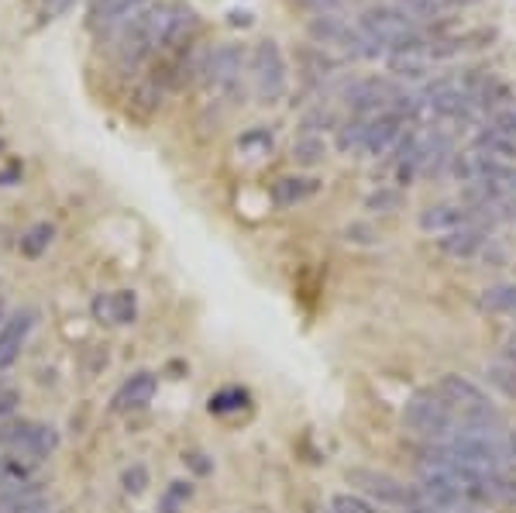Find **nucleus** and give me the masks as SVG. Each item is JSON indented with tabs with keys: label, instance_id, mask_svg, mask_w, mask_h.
Instances as JSON below:
<instances>
[{
	"label": "nucleus",
	"instance_id": "obj_1",
	"mask_svg": "<svg viewBox=\"0 0 516 513\" xmlns=\"http://www.w3.org/2000/svg\"><path fill=\"white\" fill-rule=\"evenodd\" d=\"M166 18H169V4H155V0H148V4L138 7L128 21H121V25L107 35V38H114L111 49H114L117 66L135 73L142 62L159 56Z\"/></svg>",
	"mask_w": 516,
	"mask_h": 513
},
{
	"label": "nucleus",
	"instance_id": "obj_2",
	"mask_svg": "<svg viewBox=\"0 0 516 513\" xmlns=\"http://www.w3.org/2000/svg\"><path fill=\"white\" fill-rule=\"evenodd\" d=\"M358 28H362L386 56H393V52H427L430 45L427 38L420 35V28L413 25L410 14L389 4L365 7L362 18H358Z\"/></svg>",
	"mask_w": 516,
	"mask_h": 513
},
{
	"label": "nucleus",
	"instance_id": "obj_3",
	"mask_svg": "<svg viewBox=\"0 0 516 513\" xmlns=\"http://www.w3.org/2000/svg\"><path fill=\"white\" fill-rule=\"evenodd\" d=\"M400 421L406 434H413V438L430 445V441H444L451 434V427H455V410H451V403L437 390H420L406 400Z\"/></svg>",
	"mask_w": 516,
	"mask_h": 513
},
{
	"label": "nucleus",
	"instance_id": "obj_4",
	"mask_svg": "<svg viewBox=\"0 0 516 513\" xmlns=\"http://www.w3.org/2000/svg\"><path fill=\"white\" fill-rule=\"evenodd\" d=\"M248 80H252L258 104L283 100V93L289 87V69L276 38H262V42L252 45V52H248Z\"/></svg>",
	"mask_w": 516,
	"mask_h": 513
},
{
	"label": "nucleus",
	"instance_id": "obj_5",
	"mask_svg": "<svg viewBox=\"0 0 516 513\" xmlns=\"http://www.w3.org/2000/svg\"><path fill=\"white\" fill-rule=\"evenodd\" d=\"M310 38H314V45H324V49H341L348 59H379L382 49L372 42L369 35H365L358 25H348L344 18H338L334 11L327 14H314L310 18Z\"/></svg>",
	"mask_w": 516,
	"mask_h": 513
},
{
	"label": "nucleus",
	"instance_id": "obj_6",
	"mask_svg": "<svg viewBox=\"0 0 516 513\" xmlns=\"http://www.w3.org/2000/svg\"><path fill=\"white\" fill-rule=\"evenodd\" d=\"M344 479H348V483L355 486L365 500H372L375 507L410 510V507H417V503H420L417 486H406L403 479L389 476V472H375V469H362V465H355V469L344 472Z\"/></svg>",
	"mask_w": 516,
	"mask_h": 513
},
{
	"label": "nucleus",
	"instance_id": "obj_7",
	"mask_svg": "<svg viewBox=\"0 0 516 513\" xmlns=\"http://www.w3.org/2000/svg\"><path fill=\"white\" fill-rule=\"evenodd\" d=\"M0 445L7 448V455H21L31 462H42L56 452L59 434L49 424H35V421H4L0 424Z\"/></svg>",
	"mask_w": 516,
	"mask_h": 513
},
{
	"label": "nucleus",
	"instance_id": "obj_8",
	"mask_svg": "<svg viewBox=\"0 0 516 513\" xmlns=\"http://www.w3.org/2000/svg\"><path fill=\"white\" fill-rule=\"evenodd\" d=\"M245 69H248V52L234 42H224V45H217V49H210L200 80L217 93H234Z\"/></svg>",
	"mask_w": 516,
	"mask_h": 513
},
{
	"label": "nucleus",
	"instance_id": "obj_9",
	"mask_svg": "<svg viewBox=\"0 0 516 513\" xmlns=\"http://www.w3.org/2000/svg\"><path fill=\"white\" fill-rule=\"evenodd\" d=\"M396 93H400V87L389 76H362L344 90V104L355 111V118H375V114L389 111Z\"/></svg>",
	"mask_w": 516,
	"mask_h": 513
},
{
	"label": "nucleus",
	"instance_id": "obj_10",
	"mask_svg": "<svg viewBox=\"0 0 516 513\" xmlns=\"http://www.w3.org/2000/svg\"><path fill=\"white\" fill-rule=\"evenodd\" d=\"M200 14L186 4H169V18H166V31H162V56H186L190 49H197L200 42Z\"/></svg>",
	"mask_w": 516,
	"mask_h": 513
},
{
	"label": "nucleus",
	"instance_id": "obj_11",
	"mask_svg": "<svg viewBox=\"0 0 516 513\" xmlns=\"http://www.w3.org/2000/svg\"><path fill=\"white\" fill-rule=\"evenodd\" d=\"M145 4L148 0H90V7H86V28L93 35L107 38L121 21H128Z\"/></svg>",
	"mask_w": 516,
	"mask_h": 513
},
{
	"label": "nucleus",
	"instance_id": "obj_12",
	"mask_svg": "<svg viewBox=\"0 0 516 513\" xmlns=\"http://www.w3.org/2000/svg\"><path fill=\"white\" fill-rule=\"evenodd\" d=\"M434 390L451 403V410H455V414H461V410L486 407V403H492L489 396H486V390H482L479 383H472L468 376H458V372H444V376L437 379Z\"/></svg>",
	"mask_w": 516,
	"mask_h": 513
},
{
	"label": "nucleus",
	"instance_id": "obj_13",
	"mask_svg": "<svg viewBox=\"0 0 516 513\" xmlns=\"http://www.w3.org/2000/svg\"><path fill=\"white\" fill-rule=\"evenodd\" d=\"M406 124L400 114L393 111H382L369 118V138H365V155H372V159H379V155H386L393 145H400V138L406 135Z\"/></svg>",
	"mask_w": 516,
	"mask_h": 513
},
{
	"label": "nucleus",
	"instance_id": "obj_14",
	"mask_svg": "<svg viewBox=\"0 0 516 513\" xmlns=\"http://www.w3.org/2000/svg\"><path fill=\"white\" fill-rule=\"evenodd\" d=\"M417 224L427 235H448V231H458L465 224H475V211L465 204H434L427 211H420Z\"/></svg>",
	"mask_w": 516,
	"mask_h": 513
},
{
	"label": "nucleus",
	"instance_id": "obj_15",
	"mask_svg": "<svg viewBox=\"0 0 516 513\" xmlns=\"http://www.w3.org/2000/svg\"><path fill=\"white\" fill-rule=\"evenodd\" d=\"M296 69L307 83H324L341 69V59L331 56V49H324V45L307 42L296 49Z\"/></svg>",
	"mask_w": 516,
	"mask_h": 513
},
{
	"label": "nucleus",
	"instance_id": "obj_16",
	"mask_svg": "<svg viewBox=\"0 0 516 513\" xmlns=\"http://www.w3.org/2000/svg\"><path fill=\"white\" fill-rule=\"evenodd\" d=\"M31 324H35V310H18V314H11L0 324V372L11 369L14 359L21 355Z\"/></svg>",
	"mask_w": 516,
	"mask_h": 513
},
{
	"label": "nucleus",
	"instance_id": "obj_17",
	"mask_svg": "<svg viewBox=\"0 0 516 513\" xmlns=\"http://www.w3.org/2000/svg\"><path fill=\"white\" fill-rule=\"evenodd\" d=\"M489 245V235L486 228H479V224H465V228L458 231H448V235L437 238V248H441L448 259H475V255H482V248Z\"/></svg>",
	"mask_w": 516,
	"mask_h": 513
},
{
	"label": "nucleus",
	"instance_id": "obj_18",
	"mask_svg": "<svg viewBox=\"0 0 516 513\" xmlns=\"http://www.w3.org/2000/svg\"><path fill=\"white\" fill-rule=\"evenodd\" d=\"M155 390H159V383H155L152 372H135V376L128 379V383L117 390L114 396V410L117 414H128V410H142L152 403Z\"/></svg>",
	"mask_w": 516,
	"mask_h": 513
},
{
	"label": "nucleus",
	"instance_id": "obj_19",
	"mask_svg": "<svg viewBox=\"0 0 516 513\" xmlns=\"http://www.w3.org/2000/svg\"><path fill=\"white\" fill-rule=\"evenodd\" d=\"M0 513H49V496L35 479H28L7 496H0Z\"/></svg>",
	"mask_w": 516,
	"mask_h": 513
},
{
	"label": "nucleus",
	"instance_id": "obj_20",
	"mask_svg": "<svg viewBox=\"0 0 516 513\" xmlns=\"http://www.w3.org/2000/svg\"><path fill=\"white\" fill-rule=\"evenodd\" d=\"M317 190H320V180H314V176H279V180L272 183L269 197L276 207H296L314 197Z\"/></svg>",
	"mask_w": 516,
	"mask_h": 513
},
{
	"label": "nucleus",
	"instance_id": "obj_21",
	"mask_svg": "<svg viewBox=\"0 0 516 513\" xmlns=\"http://www.w3.org/2000/svg\"><path fill=\"white\" fill-rule=\"evenodd\" d=\"M475 149L486 152L489 159L516 162V138L503 135V131H496V128H482L479 135H475Z\"/></svg>",
	"mask_w": 516,
	"mask_h": 513
},
{
	"label": "nucleus",
	"instance_id": "obj_22",
	"mask_svg": "<svg viewBox=\"0 0 516 513\" xmlns=\"http://www.w3.org/2000/svg\"><path fill=\"white\" fill-rule=\"evenodd\" d=\"M430 59L427 52H393L389 56V73L396 76V80H424L430 73Z\"/></svg>",
	"mask_w": 516,
	"mask_h": 513
},
{
	"label": "nucleus",
	"instance_id": "obj_23",
	"mask_svg": "<svg viewBox=\"0 0 516 513\" xmlns=\"http://www.w3.org/2000/svg\"><path fill=\"white\" fill-rule=\"evenodd\" d=\"M289 159L300 169H314L327 159V142L320 135H300L293 142V149H289Z\"/></svg>",
	"mask_w": 516,
	"mask_h": 513
},
{
	"label": "nucleus",
	"instance_id": "obj_24",
	"mask_svg": "<svg viewBox=\"0 0 516 513\" xmlns=\"http://www.w3.org/2000/svg\"><path fill=\"white\" fill-rule=\"evenodd\" d=\"M482 310L489 314H506V317H516V283H499V286H489L482 290Z\"/></svg>",
	"mask_w": 516,
	"mask_h": 513
},
{
	"label": "nucleus",
	"instance_id": "obj_25",
	"mask_svg": "<svg viewBox=\"0 0 516 513\" xmlns=\"http://www.w3.org/2000/svg\"><path fill=\"white\" fill-rule=\"evenodd\" d=\"M162 97H166V90H162L159 83L142 80L135 90H131V111H135L138 118H152V114L162 107Z\"/></svg>",
	"mask_w": 516,
	"mask_h": 513
},
{
	"label": "nucleus",
	"instance_id": "obj_26",
	"mask_svg": "<svg viewBox=\"0 0 516 513\" xmlns=\"http://www.w3.org/2000/svg\"><path fill=\"white\" fill-rule=\"evenodd\" d=\"M365 138H369V118H351L338 124V149L344 155L365 152Z\"/></svg>",
	"mask_w": 516,
	"mask_h": 513
},
{
	"label": "nucleus",
	"instance_id": "obj_27",
	"mask_svg": "<svg viewBox=\"0 0 516 513\" xmlns=\"http://www.w3.org/2000/svg\"><path fill=\"white\" fill-rule=\"evenodd\" d=\"M403 207V190L400 186H379L375 193L365 197V211L372 214H393Z\"/></svg>",
	"mask_w": 516,
	"mask_h": 513
},
{
	"label": "nucleus",
	"instance_id": "obj_28",
	"mask_svg": "<svg viewBox=\"0 0 516 513\" xmlns=\"http://www.w3.org/2000/svg\"><path fill=\"white\" fill-rule=\"evenodd\" d=\"M52 238H56V228H52L49 221L35 224V228H28L25 238H21V252H25L28 259H38V255H42L45 248L52 245Z\"/></svg>",
	"mask_w": 516,
	"mask_h": 513
},
{
	"label": "nucleus",
	"instance_id": "obj_29",
	"mask_svg": "<svg viewBox=\"0 0 516 513\" xmlns=\"http://www.w3.org/2000/svg\"><path fill=\"white\" fill-rule=\"evenodd\" d=\"M324 513H379V507L372 500H365L362 493H334L331 507Z\"/></svg>",
	"mask_w": 516,
	"mask_h": 513
},
{
	"label": "nucleus",
	"instance_id": "obj_30",
	"mask_svg": "<svg viewBox=\"0 0 516 513\" xmlns=\"http://www.w3.org/2000/svg\"><path fill=\"white\" fill-rule=\"evenodd\" d=\"M138 317V297L131 290L111 293V324H131Z\"/></svg>",
	"mask_w": 516,
	"mask_h": 513
},
{
	"label": "nucleus",
	"instance_id": "obj_31",
	"mask_svg": "<svg viewBox=\"0 0 516 513\" xmlns=\"http://www.w3.org/2000/svg\"><path fill=\"white\" fill-rule=\"evenodd\" d=\"M489 379L499 386V390H506L510 396H516V365L506 359V362H496L489 365Z\"/></svg>",
	"mask_w": 516,
	"mask_h": 513
},
{
	"label": "nucleus",
	"instance_id": "obj_32",
	"mask_svg": "<svg viewBox=\"0 0 516 513\" xmlns=\"http://www.w3.org/2000/svg\"><path fill=\"white\" fill-rule=\"evenodd\" d=\"M303 135H317L320 128H338V121H334V114H331V107H314V111L303 118Z\"/></svg>",
	"mask_w": 516,
	"mask_h": 513
},
{
	"label": "nucleus",
	"instance_id": "obj_33",
	"mask_svg": "<svg viewBox=\"0 0 516 513\" xmlns=\"http://www.w3.org/2000/svg\"><path fill=\"white\" fill-rule=\"evenodd\" d=\"M121 486H124V493H145V486H148V469L142 462H135V465H128V469L121 472Z\"/></svg>",
	"mask_w": 516,
	"mask_h": 513
},
{
	"label": "nucleus",
	"instance_id": "obj_34",
	"mask_svg": "<svg viewBox=\"0 0 516 513\" xmlns=\"http://www.w3.org/2000/svg\"><path fill=\"white\" fill-rule=\"evenodd\" d=\"M193 496V486L190 483H172L166 489V496H162V513H179L186 500Z\"/></svg>",
	"mask_w": 516,
	"mask_h": 513
},
{
	"label": "nucleus",
	"instance_id": "obj_35",
	"mask_svg": "<svg viewBox=\"0 0 516 513\" xmlns=\"http://www.w3.org/2000/svg\"><path fill=\"white\" fill-rule=\"evenodd\" d=\"M245 400H248V396L241 390H224V393L210 396V410H214V414H228V410L245 407Z\"/></svg>",
	"mask_w": 516,
	"mask_h": 513
},
{
	"label": "nucleus",
	"instance_id": "obj_36",
	"mask_svg": "<svg viewBox=\"0 0 516 513\" xmlns=\"http://www.w3.org/2000/svg\"><path fill=\"white\" fill-rule=\"evenodd\" d=\"M396 7L410 14V18H427V14L441 11V0H396Z\"/></svg>",
	"mask_w": 516,
	"mask_h": 513
},
{
	"label": "nucleus",
	"instance_id": "obj_37",
	"mask_svg": "<svg viewBox=\"0 0 516 513\" xmlns=\"http://www.w3.org/2000/svg\"><path fill=\"white\" fill-rule=\"evenodd\" d=\"M344 242L348 245H375L379 242V231H372L369 224H348V228H344Z\"/></svg>",
	"mask_w": 516,
	"mask_h": 513
},
{
	"label": "nucleus",
	"instance_id": "obj_38",
	"mask_svg": "<svg viewBox=\"0 0 516 513\" xmlns=\"http://www.w3.org/2000/svg\"><path fill=\"white\" fill-rule=\"evenodd\" d=\"M18 403H21V393L14 390V386L0 383V421H4V417H11L14 410H18Z\"/></svg>",
	"mask_w": 516,
	"mask_h": 513
},
{
	"label": "nucleus",
	"instance_id": "obj_39",
	"mask_svg": "<svg viewBox=\"0 0 516 513\" xmlns=\"http://www.w3.org/2000/svg\"><path fill=\"white\" fill-rule=\"evenodd\" d=\"M489 128H496V131H503V135H513L516 138V107H506V111L492 114Z\"/></svg>",
	"mask_w": 516,
	"mask_h": 513
},
{
	"label": "nucleus",
	"instance_id": "obj_40",
	"mask_svg": "<svg viewBox=\"0 0 516 513\" xmlns=\"http://www.w3.org/2000/svg\"><path fill=\"white\" fill-rule=\"evenodd\" d=\"M183 462H186V469H190L193 476H210V472H214V462H210L203 452H186Z\"/></svg>",
	"mask_w": 516,
	"mask_h": 513
},
{
	"label": "nucleus",
	"instance_id": "obj_41",
	"mask_svg": "<svg viewBox=\"0 0 516 513\" xmlns=\"http://www.w3.org/2000/svg\"><path fill=\"white\" fill-rule=\"evenodd\" d=\"M241 149H252V145H258V149H265L269 152L272 149V135L265 128H255V131H248V135H241Z\"/></svg>",
	"mask_w": 516,
	"mask_h": 513
},
{
	"label": "nucleus",
	"instance_id": "obj_42",
	"mask_svg": "<svg viewBox=\"0 0 516 513\" xmlns=\"http://www.w3.org/2000/svg\"><path fill=\"white\" fill-rule=\"evenodd\" d=\"M93 317L100 324H111V293H97L93 297Z\"/></svg>",
	"mask_w": 516,
	"mask_h": 513
},
{
	"label": "nucleus",
	"instance_id": "obj_43",
	"mask_svg": "<svg viewBox=\"0 0 516 513\" xmlns=\"http://www.w3.org/2000/svg\"><path fill=\"white\" fill-rule=\"evenodd\" d=\"M228 25L231 28H252L255 25V14L252 11H241V7H234V11H228Z\"/></svg>",
	"mask_w": 516,
	"mask_h": 513
},
{
	"label": "nucleus",
	"instance_id": "obj_44",
	"mask_svg": "<svg viewBox=\"0 0 516 513\" xmlns=\"http://www.w3.org/2000/svg\"><path fill=\"white\" fill-rule=\"evenodd\" d=\"M296 7H303V11H314V14H327L338 0H293Z\"/></svg>",
	"mask_w": 516,
	"mask_h": 513
},
{
	"label": "nucleus",
	"instance_id": "obj_45",
	"mask_svg": "<svg viewBox=\"0 0 516 513\" xmlns=\"http://www.w3.org/2000/svg\"><path fill=\"white\" fill-rule=\"evenodd\" d=\"M18 180H21V166H18V162H11L7 169H0V186H14Z\"/></svg>",
	"mask_w": 516,
	"mask_h": 513
},
{
	"label": "nucleus",
	"instance_id": "obj_46",
	"mask_svg": "<svg viewBox=\"0 0 516 513\" xmlns=\"http://www.w3.org/2000/svg\"><path fill=\"white\" fill-rule=\"evenodd\" d=\"M506 359L516 365V334H510V341H506Z\"/></svg>",
	"mask_w": 516,
	"mask_h": 513
},
{
	"label": "nucleus",
	"instance_id": "obj_47",
	"mask_svg": "<svg viewBox=\"0 0 516 513\" xmlns=\"http://www.w3.org/2000/svg\"><path fill=\"white\" fill-rule=\"evenodd\" d=\"M403 513H444V510H437V507H427V503H417V507H410V510H403Z\"/></svg>",
	"mask_w": 516,
	"mask_h": 513
},
{
	"label": "nucleus",
	"instance_id": "obj_48",
	"mask_svg": "<svg viewBox=\"0 0 516 513\" xmlns=\"http://www.w3.org/2000/svg\"><path fill=\"white\" fill-rule=\"evenodd\" d=\"M458 4H475V0H441V7H458Z\"/></svg>",
	"mask_w": 516,
	"mask_h": 513
},
{
	"label": "nucleus",
	"instance_id": "obj_49",
	"mask_svg": "<svg viewBox=\"0 0 516 513\" xmlns=\"http://www.w3.org/2000/svg\"><path fill=\"white\" fill-rule=\"evenodd\" d=\"M510 452H513V458H516V431L510 434Z\"/></svg>",
	"mask_w": 516,
	"mask_h": 513
}]
</instances>
